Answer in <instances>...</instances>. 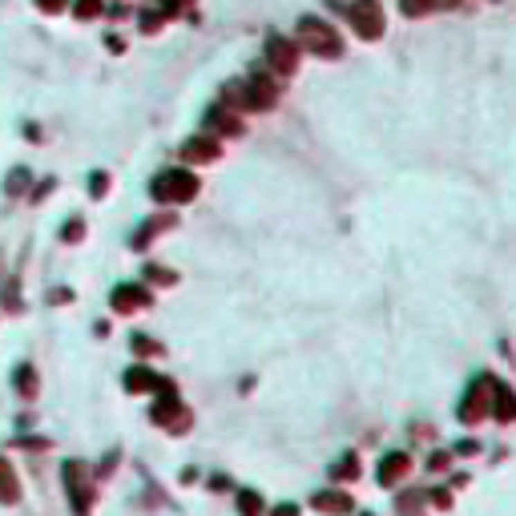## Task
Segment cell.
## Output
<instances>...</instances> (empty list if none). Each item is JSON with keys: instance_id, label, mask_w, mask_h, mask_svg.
Masks as SVG:
<instances>
[{"instance_id": "obj_1", "label": "cell", "mask_w": 516, "mask_h": 516, "mask_svg": "<svg viewBox=\"0 0 516 516\" xmlns=\"http://www.w3.org/2000/svg\"><path fill=\"white\" fill-rule=\"evenodd\" d=\"M299 45L311 48V53L343 57V41H339V33H335L327 21H315V17H303V21H299Z\"/></svg>"}, {"instance_id": "obj_2", "label": "cell", "mask_w": 516, "mask_h": 516, "mask_svg": "<svg viewBox=\"0 0 516 516\" xmlns=\"http://www.w3.org/2000/svg\"><path fill=\"white\" fill-rule=\"evenodd\" d=\"M158 202H190L194 194H198V178L190 174V169H169V174H162L158 182H154V190H149Z\"/></svg>"}, {"instance_id": "obj_3", "label": "cell", "mask_w": 516, "mask_h": 516, "mask_svg": "<svg viewBox=\"0 0 516 516\" xmlns=\"http://www.w3.org/2000/svg\"><path fill=\"white\" fill-rule=\"evenodd\" d=\"M492 383H496L492 376H480L468 387V396H464V403H460V420L464 423H480L488 412H492V399H488L492 396Z\"/></svg>"}, {"instance_id": "obj_4", "label": "cell", "mask_w": 516, "mask_h": 516, "mask_svg": "<svg viewBox=\"0 0 516 516\" xmlns=\"http://www.w3.org/2000/svg\"><path fill=\"white\" fill-rule=\"evenodd\" d=\"M347 12H351V24L363 41H376L379 33H383V8H379V0H355Z\"/></svg>"}, {"instance_id": "obj_5", "label": "cell", "mask_w": 516, "mask_h": 516, "mask_svg": "<svg viewBox=\"0 0 516 516\" xmlns=\"http://www.w3.org/2000/svg\"><path fill=\"white\" fill-rule=\"evenodd\" d=\"M154 423H162V427H169V432H186L190 423H194V412H186L182 403H178V396H174V387H165V399L154 407Z\"/></svg>"}, {"instance_id": "obj_6", "label": "cell", "mask_w": 516, "mask_h": 516, "mask_svg": "<svg viewBox=\"0 0 516 516\" xmlns=\"http://www.w3.org/2000/svg\"><path fill=\"white\" fill-rule=\"evenodd\" d=\"M266 69L286 77V73L299 69V45H291L286 37H270L266 41Z\"/></svg>"}, {"instance_id": "obj_7", "label": "cell", "mask_w": 516, "mask_h": 516, "mask_svg": "<svg viewBox=\"0 0 516 516\" xmlns=\"http://www.w3.org/2000/svg\"><path fill=\"white\" fill-rule=\"evenodd\" d=\"M407 472H412V456H407V452H387L383 464H379V484H383V488H396V484L407 480Z\"/></svg>"}, {"instance_id": "obj_8", "label": "cell", "mask_w": 516, "mask_h": 516, "mask_svg": "<svg viewBox=\"0 0 516 516\" xmlns=\"http://www.w3.org/2000/svg\"><path fill=\"white\" fill-rule=\"evenodd\" d=\"M109 303H113V311H118V315H129V311H141V306L149 303V295L141 291L138 282H129V286H118V291H113V299H109Z\"/></svg>"}, {"instance_id": "obj_9", "label": "cell", "mask_w": 516, "mask_h": 516, "mask_svg": "<svg viewBox=\"0 0 516 516\" xmlns=\"http://www.w3.org/2000/svg\"><path fill=\"white\" fill-rule=\"evenodd\" d=\"M319 513H331V516H343L355 508V500L347 492H339V488H331V492H315V500H311Z\"/></svg>"}, {"instance_id": "obj_10", "label": "cell", "mask_w": 516, "mask_h": 516, "mask_svg": "<svg viewBox=\"0 0 516 516\" xmlns=\"http://www.w3.org/2000/svg\"><path fill=\"white\" fill-rule=\"evenodd\" d=\"M218 138H190L186 145H182V158L186 162H214L218 158Z\"/></svg>"}, {"instance_id": "obj_11", "label": "cell", "mask_w": 516, "mask_h": 516, "mask_svg": "<svg viewBox=\"0 0 516 516\" xmlns=\"http://www.w3.org/2000/svg\"><path fill=\"white\" fill-rule=\"evenodd\" d=\"M165 383L149 367H133V371H125V391H162Z\"/></svg>"}, {"instance_id": "obj_12", "label": "cell", "mask_w": 516, "mask_h": 516, "mask_svg": "<svg viewBox=\"0 0 516 516\" xmlns=\"http://www.w3.org/2000/svg\"><path fill=\"white\" fill-rule=\"evenodd\" d=\"M492 396H496V399H492V412H496V420H500V423H513V416H516V403H513V387L496 379Z\"/></svg>"}, {"instance_id": "obj_13", "label": "cell", "mask_w": 516, "mask_h": 516, "mask_svg": "<svg viewBox=\"0 0 516 516\" xmlns=\"http://www.w3.org/2000/svg\"><path fill=\"white\" fill-rule=\"evenodd\" d=\"M21 500V480L8 460H0V504H17Z\"/></svg>"}, {"instance_id": "obj_14", "label": "cell", "mask_w": 516, "mask_h": 516, "mask_svg": "<svg viewBox=\"0 0 516 516\" xmlns=\"http://www.w3.org/2000/svg\"><path fill=\"white\" fill-rule=\"evenodd\" d=\"M206 121H210V129H214V133H230V138H234V133H242V125H238V118H234V113L210 109V113H206Z\"/></svg>"}, {"instance_id": "obj_15", "label": "cell", "mask_w": 516, "mask_h": 516, "mask_svg": "<svg viewBox=\"0 0 516 516\" xmlns=\"http://www.w3.org/2000/svg\"><path fill=\"white\" fill-rule=\"evenodd\" d=\"M262 513H266V500L255 488H242L238 492V516H262Z\"/></svg>"}, {"instance_id": "obj_16", "label": "cell", "mask_w": 516, "mask_h": 516, "mask_svg": "<svg viewBox=\"0 0 516 516\" xmlns=\"http://www.w3.org/2000/svg\"><path fill=\"white\" fill-rule=\"evenodd\" d=\"M331 476H335V480H355V476H359V456H355V452H347V456L331 468Z\"/></svg>"}, {"instance_id": "obj_17", "label": "cell", "mask_w": 516, "mask_h": 516, "mask_svg": "<svg viewBox=\"0 0 516 516\" xmlns=\"http://www.w3.org/2000/svg\"><path fill=\"white\" fill-rule=\"evenodd\" d=\"M17 391H21L24 399L37 396V371H33V367H17Z\"/></svg>"}, {"instance_id": "obj_18", "label": "cell", "mask_w": 516, "mask_h": 516, "mask_svg": "<svg viewBox=\"0 0 516 516\" xmlns=\"http://www.w3.org/2000/svg\"><path fill=\"white\" fill-rule=\"evenodd\" d=\"M399 8H403V17H420L427 8H436V0H399Z\"/></svg>"}, {"instance_id": "obj_19", "label": "cell", "mask_w": 516, "mask_h": 516, "mask_svg": "<svg viewBox=\"0 0 516 516\" xmlns=\"http://www.w3.org/2000/svg\"><path fill=\"white\" fill-rule=\"evenodd\" d=\"M145 279H154V282H162V286H169L178 275H174V270H165V266H145Z\"/></svg>"}, {"instance_id": "obj_20", "label": "cell", "mask_w": 516, "mask_h": 516, "mask_svg": "<svg viewBox=\"0 0 516 516\" xmlns=\"http://www.w3.org/2000/svg\"><path fill=\"white\" fill-rule=\"evenodd\" d=\"M61 238H65V242H81V238H85V222H81V218H73L69 226L61 230Z\"/></svg>"}, {"instance_id": "obj_21", "label": "cell", "mask_w": 516, "mask_h": 516, "mask_svg": "<svg viewBox=\"0 0 516 516\" xmlns=\"http://www.w3.org/2000/svg\"><path fill=\"white\" fill-rule=\"evenodd\" d=\"M416 504H423V492H403V496H399V500H396V508H399V513H403V516L412 513Z\"/></svg>"}, {"instance_id": "obj_22", "label": "cell", "mask_w": 516, "mask_h": 516, "mask_svg": "<svg viewBox=\"0 0 516 516\" xmlns=\"http://www.w3.org/2000/svg\"><path fill=\"white\" fill-rule=\"evenodd\" d=\"M133 351H138L141 359H149V355H162V347H158L154 339H133Z\"/></svg>"}, {"instance_id": "obj_23", "label": "cell", "mask_w": 516, "mask_h": 516, "mask_svg": "<svg viewBox=\"0 0 516 516\" xmlns=\"http://www.w3.org/2000/svg\"><path fill=\"white\" fill-rule=\"evenodd\" d=\"M97 12H101V0H77V17H81V21H89Z\"/></svg>"}, {"instance_id": "obj_24", "label": "cell", "mask_w": 516, "mask_h": 516, "mask_svg": "<svg viewBox=\"0 0 516 516\" xmlns=\"http://www.w3.org/2000/svg\"><path fill=\"white\" fill-rule=\"evenodd\" d=\"M24 182H28V169H12V178H8V194H24Z\"/></svg>"}, {"instance_id": "obj_25", "label": "cell", "mask_w": 516, "mask_h": 516, "mask_svg": "<svg viewBox=\"0 0 516 516\" xmlns=\"http://www.w3.org/2000/svg\"><path fill=\"white\" fill-rule=\"evenodd\" d=\"M105 190H109V174H93V178H89V194H93V198H101Z\"/></svg>"}, {"instance_id": "obj_26", "label": "cell", "mask_w": 516, "mask_h": 516, "mask_svg": "<svg viewBox=\"0 0 516 516\" xmlns=\"http://www.w3.org/2000/svg\"><path fill=\"white\" fill-rule=\"evenodd\" d=\"M162 21H165V12H145V17H141V28H145V33H158Z\"/></svg>"}, {"instance_id": "obj_27", "label": "cell", "mask_w": 516, "mask_h": 516, "mask_svg": "<svg viewBox=\"0 0 516 516\" xmlns=\"http://www.w3.org/2000/svg\"><path fill=\"white\" fill-rule=\"evenodd\" d=\"M448 464H452V456H448V452H436V456L427 460V468H432V472H444Z\"/></svg>"}, {"instance_id": "obj_28", "label": "cell", "mask_w": 516, "mask_h": 516, "mask_svg": "<svg viewBox=\"0 0 516 516\" xmlns=\"http://www.w3.org/2000/svg\"><path fill=\"white\" fill-rule=\"evenodd\" d=\"M427 496H432L440 508H452V492H448V488H436V492H427Z\"/></svg>"}, {"instance_id": "obj_29", "label": "cell", "mask_w": 516, "mask_h": 516, "mask_svg": "<svg viewBox=\"0 0 516 516\" xmlns=\"http://www.w3.org/2000/svg\"><path fill=\"white\" fill-rule=\"evenodd\" d=\"M456 452H460V456H476V452H480V444H476V440H464Z\"/></svg>"}, {"instance_id": "obj_30", "label": "cell", "mask_w": 516, "mask_h": 516, "mask_svg": "<svg viewBox=\"0 0 516 516\" xmlns=\"http://www.w3.org/2000/svg\"><path fill=\"white\" fill-rule=\"evenodd\" d=\"M37 4H41L45 12H61V8H65V0H37Z\"/></svg>"}, {"instance_id": "obj_31", "label": "cell", "mask_w": 516, "mask_h": 516, "mask_svg": "<svg viewBox=\"0 0 516 516\" xmlns=\"http://www.w3.org/2000/svg\"><path fill=\"white\" fill-rule=\"evenodd\" d=\"M270 516H299V508H295V504H279Z\"/></svg>"}, {"instance_id": "obj_32", "label": "cell", "mask_w": 516, "mask_h": 516, "mask_svg": "<svg viewBox=\"0 0 516 516\" xmlns=\"http://www.w3.org/2000/svg\"><path fill=\"white\" fill-rule=\"evenodd\" d=\"M210 488H214V492H222V488H230V480H226V476H214Z\"/></svg>"}]
</instances>
